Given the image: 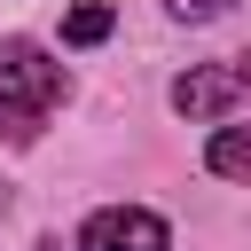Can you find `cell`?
Segmentation results:
<instances>
[{
    "label": "cell",
    "instance_id": "1",
    "mask_svg": "<svg viewBox=\"0 0 251 251\" xmlns=\"http://www.w3.org/2000/svg\"><path fill=\"white\" fill-rule=\"evenodd\" d=\"M63 94H71V78L39 39H0V118H16V133H31Z\"/></svg>",
    "mask_w": 251,
    "mask_h": 251
},
{
    "label": "cell",
    "instance_id": "2",
    "mask_svg": "<svg viewBox=\"0 0 251 251\" xmlns=\"http://www.w3.org/2000/svg\"><path fill=\"white\" fill-rule=\"evenodd\" d=\"M235 102H251V55H235V63H196V71L173 78V110H180V118H227Z\"/></svg>",
    "mask_w": 251,
    "mask_h": 251
},
{
    "label": "cell",
    "instance_id": "3",
    "mask_svg": "<svg viewBox=\"0 0 251 251\" xmlns=\"http://www.w3.org/2000/svg\"><path fill=\"white\" fill-rule=\"evenodd\" d=\"M78 251H173V227L141 204H102L78 227Z\"/></svg>",
    "mask_w": 251,
    "mask_h": 251
},
{
    "label": "cell",
    "instance_id": "4",
    "mask_svg": "<svg viewBox=\"0 0 251 251\" xmlns=\"http://www.w3.org/2000/svg\"><path fill=\"white\" fill-rule=\"evenodd\" d=\"M204 165H212L220 180H251V126H220L212 149H204Z\"/></svg>",
    "mask_w": 251,
    "mask_h": 251
},
{
    "label": "cell",
    "instance_id": "5",
    "mask_svg": "<svg viewBox=\"0 0 251 251\" xmlns=\"http://www.w3.org/2000/svg\"><path fill=\"white\" fill-rule=\"evenodd\" d=\"M110 24H118V16H110L102 0H78V8L63 16V47H94V39H110Z\"/></svg>",
    "mask_w": 251,
    "mask_h": 251
},
{
    "label": "cell",
    "instance_id": "6",
    "mask_svg": "<svg viewBox=\"0 0 251 251\" xmlns=\"http://www.w3.org/2000/svg\"><path fill=\"white\" fill-rule=\"evenodd\" d=\"M165 8H173L180 24H212V16H220V8H235V0H165Z\"/></svg>",
    "mask_w": 251,
    "mask_h": 251
}]
</instances>
